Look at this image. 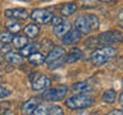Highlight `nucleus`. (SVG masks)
I'll return each mask as SVG.
<instances>
[{"instance_id":"obj_1","label":"nucleus","mask_w":123,"mask_h":115,"mask_svg":"<svg viewBox=\"0 0 123 115\" xmlns=\"http://www.w3.org/2000/svg\"><path fill=\"white\" fill-rule=\"evenodd\" d=\"M94 104V96L87 95L86 92L78 93L76 96H72L68 100H65V105L67 107L72 110H78V109H87Z\"/></svg>"},{"instance_id":"obj_2","label":"nucleus","mask_w":123,"mask_h":115,"mask_svg":"<svg viewBox=\"0 0 123 115\" xmlns=\"http://www.w3.org/2000/svg\"><path fill=\"white\" fill-rule=\"evenodd\" d=\"M117 55V50L111 46H104L101 49H98L92 52L91 55V63L96 65V67H100V65L105 64L106 61H109L110 58H113Z\"/></svg>"},{"instance_id":"obj_3","label":"nucleus","mask_w":123,"mask_h":115,"mask_svg":"<svg viewBox=\"0 0 123 115\" xmlns=\"http://www.w3.org/2000/svg\"><path fill=\"white\" fill-rule=\"evenodd\" d=\"M67 92H68L67 86H59L56 88H50V90H46L45 92H42V98L49 102L60 101V100H63L65 97Z\"/></svg>"},{"instance_id":"obj_4","label":"nucleus","mask_w":123,"mask_h":115,"mask_svg":"<svg viewBox=\"0 0 123 115\" xmlns=\"http://www.w3.org/2000/svg\"><path fill=\"white\" fill-rule=\"evenodd\" d=\"M99 42L101 44H105V45H113V44H117V42H121L122 41V33L119 31H106V32H103L99 34V38H98Z\"/></svg>"},{"instance_id":"obj_5","label":"nucleus","mask_w":123,"mask_h":115,"mask_svg":"<svg viewBox=\"0 0 123 115\" xmlns=\"http://www.w3.org/2000/svg\"><path fill=\"white\" fill-rule=\"evenodd\" d=\"M53 18V13L50 10L46 9H35L32 13H31V19L35 21L36 23H40V24H46L51 21Z\"/></svg>"},{"instance_id":"obj_6","label":"nucleus","mask_w":123,"mask_h":115,"mask_svg":"<svg viewBox=\"0 0 123 115\" xmlns=\"http://www.w3.org/2000/svg\"><path fill=\"white\" fill-rule=\"evenodd\" d=\"M50 86H51V79L44 74L36 75V78H33L32 83H31V87H32L33 91H41L45 90V88H49Z\"/></svg>"},{"instance_id":"obj_7","label":"nucleus","mask_w":123,"mask_h":115,"mask_svg":"<svg viewBox=\"0 0 123 115\" xmlns=\"http://www.w3.org/2000/svg\"><path fill=\"white\" fill-rule=\"evenodd\" d=\"M63 38V44L64 45H74L77 44L80 40H81V37H82V33L78 32L77 29H69L65 34H63L62 36Z\"/></svg>"},{"instance_id":"obj_8","label":"nucleus","mask_w":123,"mask_h":115,"mask_svg":"<svg viewBox=\"0 0 123 115\" xmlns=\"http://www.w3.org/2000/svg\"><path fill=\"white\" fill-rule=\"evenodd\" d=\"M6 18H13V19H27L28 18V12L25 9H6L4 12Z\"/></svg>"},{"instance_id":"obj_9","label":"nucleus","mask_w":123,"mask_h":115,"mask_svg":"<svg viewBox=\"0 0 123 115\" xmlns=\"http://www.w3.org/2000/svg\"><path fill=\"white\" fill-rule=\"evenodd\" d=\"M74 28L78 31V32H81L82 34H87L88 32H90V27H88V23L86 21V17H83V15H80L78 18L76 19L74 22Z\"/></svg>"},{"instance_id":"obj_10","label":"nucleus","mask_w":123,"mask_h":115,"mask_svg":"<svg viewBox=\"0 0 123 115\" xmlns=\"http://www.w3.org/2000/svg\"><path fill=\"white\" fill-rule=\"evenodd\" d=\"M81 58H83L82 50L74 47V49H72L71 51H69V54H67V56H65V59H64V63H67V64L76 63L77 60L81 59Z\"/></svg>"},{"instance_id":"obj_11","label":"nucleus","mask_w":123,"mask_h":115,"mask_svg":"<svg viewBox=\"0 0 123 115\" xmlns=\"http://www.w3.org/2000/svg\"><path fill=\"white\" fill-rule=\"evenodd\" d=\"M71 28H72V24H71V23L63 21V22L60 23V24H58V26L54 27V33H55L58 37H62L63 34L67 33Z\"/></svg>"},{"instance_id":"obj_12","label":"nucleus","mask_w":123,"mask_h":115,"mask_svg":"<svg viewBox=\"0 0 123 115\" xmlns=\"http://www.w3.org/2000/svg\"><path fill=\"white\" fill-rule=\"evenodd\" d=\"M38 105V100L37 98H31L28 101H26L22 106V113L23 114H33V110L36 109V106Z\"/></svg>"},{"instance_id":"obj_13","label":"nucleus","mask_w":123,"mask_h":115,"mask_svg":"<svg viewBox=\"0 0 123 115\" xmlns=\"http://www.w3.org/2000/svg\"><path fill=\"white\" fill-rule=\"evenodd\" d=\"M64 55V49L62 47H54L51 49V51L48 54V56H45V63H50V61L58 59V58H62Z\"/></svg>"},{"instance_id":"obj_14","label":"nucleus","mask_w":123,"mask_h":115,"mask_svg":"<svg viewBox=\"0 0 123 115\" xmlns=\"http://www.w3.org/2000/svg\"><path fill=\"white\" fill-rule=\"evenodd\" d=\"M5 27H6V29L9 31L10 33H17L21 31V23H19L17 19H13V18H8V21L5 23Z\"/></svg>"},{"instance_id":"obj_15","label":"nucleus","mask_w":123,"mask_h":115,"mask_svg":"<svg viewBox=\"0 0 123 115\" xmlns=\"http://www.w3.org/2000/svg\"><path fill=\"white\" fill-rule=\"evenodd\" d=\"M38 47H40V45H38V44H30V45L27 44V45H25L22 49H19V50H21V55L22 56L28 58L31 54L36 52L38 50Z\"/></svg>"},{"instance_id":"obj_16","label":"nucleus","mask_w":123,"mask_h":115,"mask_svg":"<svg viewBox=\"0 0 123 115\" xmlns=\"http://www.w3.org/2000/svg\"><path fill=\"white\" fill-rule=\"evenodd\" d=\"M91 90V86L87 82H77L72 86V91L76 93H83V92H88Z\"/></svg>"},{"instance_id":"obj_17","label":"nucleus","mask_w":123,"mask_h":115,"mask_svg":"<svg viewBox=\"0 0 123 115\" xmlns=\"http://www.w3.org/2000/svg\"><path fill=\"white\" fill-rule=\"evenodd\" d=\"M25 29V33L27 37H31V38H35L38 34V32H40V28H38L37 24H35V23H30V24L26 26Z\"/></svg>"},{"instance_id":"obj_18","label":"nucleus","mask_w":123,"mask_h":115,"mask_svg":"<svg viewBox=\"0 0 123 115\" xmlns=\"http://www.w3.org/2000/svg\"><path fill=\"white\" fill-rule=\"evenodd\" d=\"M28 63L32 64V65H41V64L45 63V56L42 55V54L36 51V52L31 54L28 56Z\"/></svg>"},{"instance_id":"obj_19","label":"nucleus","mask_w":123,"mask_h":115,"mask_svg":"<svg viewBox=\"0 0 123 115\" xmlns=\"http://www.w3.org/2000/svg\"><path fill=\"white\" fill-rule=\"evenodd\" d=\"M5 60L10 64H22L23 61V56L19 54H14V52H6L5 54Z\"/></svg>"},{"instance_id":"obj_20","label":"nucleus","mask_w":123,"mask_h":115,"mask_svg":"<svg viewBox=\"0 0 123 115\" xmlns=\"http://www.w3.org/2000/svg\"><path fill=\"white\" fill-rule=\"evenodd\" d=\"M117 100V92L114 90H106L103 93V101L105 104H113Z\"/></svg>"},{"instance_id":"obj_21","label":"nucleus","mask_w":123,"mask_h":115,"mask_svg":"<svg viewBox=\"0 0 123 115\" xmlns=\"http://www.w3.org/2000/svg\"><path fill=\"white\" fill-rule=\"evenodd\" d=\"M76 10H77V5L74 3H67L63 5V8H62V15L68 17V15H72Z\"/></svg>"},{"instance_id":"obj_22","label":"nucleus","mask_w":123,"mask_h":115,"mask_svg":"<svg viewBox=\"0 0 123 115\" xmlns=\"http://www.w3.org/2000/svg\"><path fill=\"white\" fill-rule=\"evenodd\" d=\"M50 104L48 102H42V104H38L36 106V109L33 110V114L36 115H45V114H49V110H50Z\"/></svg>"},{"instance_id":"obj_23","label":"nucleus","mask_w":123,"mask_h":115,"mask_svg":"<svg viewBox=\"0 0 123 115\" xmlns=\"http://www.w3.org/2000/svg\"><path fill=\"white\" fill-rule=\"evenodd\" d=\"M12 41H13V45L17 49H22L25 45H27L28 38H27V36H13Z\"/></svg>"},{"instance_id":"obj_24","label":"nucleus","mask_w":123,"mask_h":115,"mask_svg":"<svg viewBox=\"0 0 123 115\" xmlns=\"http://www.w3.org/2000/svg\"><path fill=\"white\" fill-rule=\"evenodd\" d=\"M86 21L88 23V27H90V29H98L99 26H100V21L99 18L96 17L94 14H88L86 17Z\"/></svg>"},{"instance_id":"obj_25","label":"nucleus","mask_w":123,"mask_h":115,"mask_svg":"<svg viewBox=\"0 0 123 115\" xmlns=\"http://www.w3.org/2000/svg\"><path fill=\"white\" fill-rule=\"evenodd\" d=\"M13 38V33H10L9 31L8 32H0V42H9Z\"/></svg>"},{"instance_id":"obj_26","label":"nucleus","mask_w":123,"mask_h":115,"mask_svg":"<svg viewBox=\"0 0 123 115\" xmlns=\"http://www.w3.org/2000/svg\"><path fill=\"white\" fill-rule=\"evenodd\" d=\"M63 63H64L63 58H58V59L50 61V63H49V68H50V69H55V68H58V67H60Z\"/></svg>"},{"instance_id":"obj_27","label":"nucleus","mask_w":123,"mask_h":115,"mask_svg":"<svg viewBox=\"0 0 123 115\" xmlns=\"http://www.w3.org/2000/svg\"><path fill=\"white\" fill-rule=\"evenodd\" d=\"M49 114H51V115H60V114H63V110H62V107H59V106L51 105V106H50V110H49Z\"/></svg>"},{"instance_id":"obj_28","label":"nucleus","mask_w":123,"mask_h":115,"mask_svg":"<svg viewBox=\"0 0 123 115\" xmlns=\"http://www.w3.org/2000/svg\"><path fill=\"white\" fill-rule=\"evenodd\" d=\"M82 5H83V8L88 9V8H96L98 6V3H96L95 0H83Z\"/></svg>"},{"instance_id":"obj_29","label":"nucleus","mask_w":123,"mask_h":115,"mask_svg":"<svg viewBox=\"0 0 123 115\" xmlns=\"http://www.w3.org/2000/svg\"><path fill=\"white\" fill-rule=\"evenodd\" d=\"M10 45H9V42H3L1 45H0V52L1 54H6V52H9L10 51Z\"/></svg>"},{"instance_id":"obj_30","label":"nucleus","mask_w":123,"mask_h":115,"mask_svg":"<svg viewBox=\"0 0 123 115\" xmlns=\"http://www.w3.org/2000/svg\"><path fill=\"white\" fill-rule=\"evenodd\" d=\"M9 95H10V90H8V88L0 86V98H5Z\"/></svg>"},{"instance_id":"obj_31","label":"nucleus","mask_w":123,"mask_h":115,"mask_svg":"<svg viewBox=\"0 0 123 115\" xmlns=\"http://www.w3.org/2000/svg\"><path fill=\"white\" fill-rule=\"evenodd\" d=\"M50 22H51V24L55 27V26L60 24V23L63 22V18H62L60 15H58V17H54V15H53V18H51V21H50Z\"/></svg>"},{"instance_id":"obj_32","label":"nucleus","mask_w":123,"mask_h":115,"mask_svg":"<svg viewBox=\"0 0 123 115\" xmlns=\"http://www.w3.org/2000/svg\"><path fill=\"white\" fill-rule=\"evenodd\" d=\"M122 114H123V111L118 110V109H115V110H111V111H109V115H122Z\"/></svg>"},{"instance_id":"obj_33","label":"nucleus","mask_w":123,"mask_h":115,"mask_svg":"<svg viewBox=\"0 0 123 115\" xmlns=\"http://www.w3.org/2000/svg\"><path fill=\"white\" fill-rule=\"evenodd\" d=\"M100 1H103V3H109V1H111V0H100Z\"/></svg>"},{"instance_id":"obj_34","label":"nucleus","mask_w":123,"mask_h":115,"mask_svg":"<svg viewBox=\"0 0 123 115\" xmlns=\"http://www.w3.org/2000/svg\"><path fill=\"white\" fill-rule=\"evenodd\" d=\"M1 61H3V59H1V56H0V63H1Z\"/></svg>"},{"instance_id":"obj_35","label":"nucleus","mask_w":123,"mask_h":115,"mask_svg":"<svg viewBox=\"0 0 123 115\" xmlns=\"http://www.w3.org/2000/svg\"><path fill=\"white\" fill-rule=\"evenodd\" d=\"M0 82H1V77H0Z\"/></svg>"},{"instance_id":"obj_36","label":"nucleus","mask_w":123,"mask_h":115,"mask_svg":"<svg viewBox=\"0 0 123 115\" xmlns=\"http://www.w3.org/2000/svg\"><path fill=\"white\" fill-rule=\"evenodd\" d=\"M0 110H1V109H0Z\"/></svg>"}]
</instances>
